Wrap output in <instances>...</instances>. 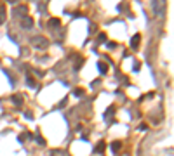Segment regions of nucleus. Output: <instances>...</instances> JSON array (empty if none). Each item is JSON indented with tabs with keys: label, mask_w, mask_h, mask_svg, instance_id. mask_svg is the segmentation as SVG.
Instances as JSON below:
<instances>
[{
	"label": "nucleus",
	"mask_w": 174,
	"mask_h": 156,
	"mask_svg": "<svg viewBox=\"0 0 174 156\" xmlns=\"http://www.w3.org/2000/svg\"><path fill=\"white\" fill-rule=\"evenodd\" d=\"M21 26L23 28H32L33 26V19H32V17H26V16H25L21 19Z\"/></svg>",
	"instance_id": "nucleus-4"
},
{
	"label": "nucleus",
	"mask_w": 174,
	"mask_h": 156,
	"mask_svg": "<svg viewBox=\"0 0 174 156\" xmlns=\"http://www.w3.org/2000/svg\"><path fill=\"white\" fill-rule=\"evenodd\" d=\"M12 101H14V104L21 106V104H23V97L19 96V94H17V96H14V97H12Z\"/></svg>",
	"instance_id": "nucleus-10"
},
{
	"label": "nucleus",
	"mask_w": 174,
	"mask_h": 156,
	"mask_svg": "<svg viewBox=\"0 0 174 156\" xmlns=\"http://www.w3.org/2000/svg\"><path fill=\"white\" fill-rule=\"evenodd\" d=\"M49 26L51 28H58V26H59V19H56V17L49 19Z\"/></svg>",
	"instance_id": "nucleus-9"
},
{
	"label": "nucleus",
	"mask_w": 174,
	"mask_h": 156,
	"mask_svg": "<svg viewBox=\"0 0 174 156\" xmlns=\"http://www.w3.org/2000/svg\"><path fill=\"white\" fill-rule=\"evenodd\" d=\"M104 40H106V35H104V33H101V35H99V40H98V42H99V43H103Z\"/></svg>",
	"instance_id": "nucleus-16"
},
{
	"label": "nucleus",
	"mask_w": 174,
	"mask_h": 156,
	"mask_svg": "<svg viewBox=\"0 0 174 156\" xmlns=\"http://www.w3.org/2000/svg\"><path fill=\"white\" fill-rule=\"evenodd\" d=\"M120 147H122V142H119V140H115V142H112V153H119Z\"/></svg>",
	"instance_id": "nucleus-7"
},
{
	"label": "nucleus",
	"mask_w": 174,
	"mask_h": 156,
	"mask_svg": "<svg viewBox=\"0 0 174 156\" xmlns=\"http://www.w3.org/2000/svg\"><path fill=\"white\" fill-rule=\"evenodd\" d=\"M153 12H155V16L162 17L165 14V9H167V4H165V0H153Z\"/></svg>",
	"instance_id": "nucleus-1"
},
{
	"label": "nucleus",
	"mask_w": 174,
	"mask_h": 156,
	"mask_svg": "<svg viewBox=\"0 0 174 156\" xmlns=\"http://www.w3.org/2000/svg\"><path fill=\"white\" fill-rule=\"evenodd\" d=\"M139 43H141V35L138 33V35H134V37H132V40H130V47H132V49H138V47H139Z\"/></svg>",
	"instance_id": "nucleus-3"
},
{
	"label": "nucleus",
	"mask_w": 174,
	"mask_h": 156,
	"mask_svg": "<svg viewBox=\"0 0 174 156\" xmlns=\"http://www.w3.org/2000/svg\"><path fill=\"white\" fill-rule=\"evenodd\" d=\"M52 156H68V153H65V151L58 149V151H54V153H52Z\"/></svg>",
	"instance_id": "nucleus-12"
},
{
	"label": "nucleus",
	"mask_w": 174,
	"mask_h": 156,
	"mask_svg": "<svg viewBox=\"0 0 174 156\" xmlns=\"http://www.w3.org/2000/svg\"><path fill=\"white\" fill-rule=\"evenodd\" d=\"M32 45L35 49H45L47 45H49V42H47V38H44V37H33L32 38Z\"/></svg>",
	"instance_id": "nucleus-2"
},
{
	"label": "nucleus",
	"mask_w": 174,
	"mask_h": 156,
	"mask_svg": "<svg viewBox=\"0 0 174 156\" xmlns=\"http://www.w3.org/2000/svg\"><path fill=\"white\" fill-rule=\"evenodd\" d=\"M6 21V12H4V5H0V23Z\"/></svg>",
	"instance_id": "nucleus-11"
},
{
	"label": "nucleus",
	"mask_w": 174,
	"mask_h": 156,
	"mask_svg": "<svg viewBox=\"0 0 174 156\" xmlns=\"http://www.w3.org/2000/svg\"><path fill=\"white\" fill-rule=\"evenodd\" d=\"M37 142H38V144H45V139H44V137H40V135H37Z\"/></svg>",
	"instance_id": "nucleus-15"
},
{
	"label": "nucleus",
	"mask_w": 174,
	"mask_h": 156,
	"mask_svg": "<svg viewBox=\"0 0 174 156\" xmlns=\"http://www.w3.org/2000/svg\"><path fill=\"white\" fill-rule=\"evenodd\" d=\"M26 83H28V85H30V87H32V89H33V87H35V85H37V83H35V80H33L32 76H28V78H26Z\"/></svg>",
	"instance_id": "nucleus-13"
},
{
	"label": "nucleus",
	"mask_w": 174,
	"mask_h": 156,
	"mask_svg": "<svg viewBox=\"0 0 174 156\" xmlns=\"http://www.w3.org/2000/svg\"><path fill=\"white\" fill-rule=\"evenodd\" d=\"M98 70L101 75H106L108 73V64H104V63H98Z\"/></svg>",
	"instance_id": "nucleus-6"
},
{
	"label": "nucleus",
	"mask_w": 174,
	"mask_h": 156,
	"mask_svg": "<svg viewBox=\"0 0 174 156\" xmlns=\"http://www.w3.org/2000/svg\"><path fill=\"white\" fill-rule=\"evenodd\" d=\"M26 11H28V7H25V5L16 7V9H14V12H16V14H19V16H25V14H26Z\"/></svg>",
	"instance_id": "nucleus-8"
},
{
	"label": "nucleus",
	"mask_w": 174,
	"mask_h": 156,
	"mask_svg": "<svg viewBox=\"0 0 174 156\" xmlns=\"http://www.w3.org/2000/svg\"><path fill=\"white\" fill-rule=\"evenodd\" d=\"M104 147H106V144H104L103 140H99L98 146H96V149H94V153H98V154H103V153H104Z\"/></svg>",
	"instance_id": "nucleus-5"
},
{
	"label": "nucleus",
	"mask_w": 174,
	"mask_h": 156,
	"mask_svg": "<svg viewBox=\"0 0 174 156\" xmlns=\"http://www.w3.org/2000/svg\"><path fill=\"white\" fill-rule=\"evenodd\" d=\"M82 94H84V90H82V89H75V92H73V96H75V97H80Z\"/></svg>",
	"instance_id": "nucleus-14"
}]
</instances>
